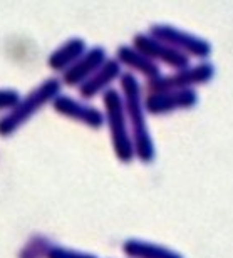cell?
Returning a JSON list of instances; mask_svg holds the SVG:
<instances>
[{
	"label": "cell",
	"instance_id": "cell-9",
	"mask_svg": "<svg viewBox=\"0 0 233 258\" xmlns=\"http://www.w3.org/2000/svg\"><path fill=\"white\" fill-rule=\"evenodd\" d=\"M124 253L131 258H183L174 251L163 248L156 243H148V241L129 240L123 246Z\"/></svg>",
	"mask_w": 233,
	"mask_h": 258
},
{
	"label": "cell",
	"instance_id": "cell-1",
	"mask_svg": "<svg viewBox=\"0 0 233 258\" xmlns=\"http://www.w3.org/2000/svg\"><path fill=\"white\" fill-rule=\"evenodd\" d=\"M121 87L124 92L123 107L124 112L129 116V124H131V141L133 151L138 154V158L144 163L153 161L154 158V144L149 136L146 121H144V112L141 106V89L133 74L121 76Z\"/></svg>",
	"mask_w": 233,
	"mask_h": 258
},
{
	"label": "cell",
	"instance_id": "cell-5",
	"mask_svg": "<svg viewBox=\"0 0 233 258\" xmlns=\"http://www.w3.org/2000/svg\"><path fill=\"white\" fill-rule=\"evenodd\" d=\"M139 54H143L148 59H158L166 66L173 67V69L183 71L188 67L190 59L185 54L178 52V50L171 49L166 44L158 42L156 39L149 37V35H136L134 37V47Z\"/></svg>",
	"mask_w": 233,
	"mask_h": 258
},
{
	"label": "cell",
	"instance_id": "cell-11",
	"mask_svg": "<svg viewBox=\"0 0 233 258\" xmlns=\"http://www.w3.org/2000/svg\"><path fill=\"white\" fill-rule=\"evenodd\" d=\"M57 107L62 112L86 122V124L91 127H101L102 122H104V117H102L99 111L92 109V107H86L71 99H62L61 102H57Z\"/></svg>",
	"mask_w": 233,
	"mask_h": 258
},
{
	"label": "cell",
	"instance_id": "cell-13",
	"mask_svg": "<svg viewBox=\"0 0 233 258\" xmlns=\"http://www.w3.org/2000/svg\"><path fill=\"white\" fill-rule=\"evenodd\" d=\"M54 258H96V256H91V255H79V253H69V251H59L55 253Z\"/></svg>",
	"mask_w": 233,
	"mask_h": 258
},
{
	"label": "cell",
	"instance_id": "cell-12",
	"mask_svg": "<svg viewBox=\"0 0 233 258\" xmlns=\"http://www.w3.org/2000/svg\"><path fill=\"white\" fill-rule=\"evenodd\" d=\"M82 52H84V42H82V40H72V42L66 45V49H62L61 52L55 55L54 64L64 66L67 62H71V60H74L76 57H79Z\"/></svg>",
	"mask_w": 233,
	"mask_h": 258
},
{
	"label": "cell",
	"instance_id": "cell-3",
	"mask_svg": "<svg viewBox=\"0 0 233 258\" xmlns=\"http://www.w3.org/2000/svg\"><path fill=\"white\" fill-rule=\"evenodd\" d=\"M213 77V66L211 64H200L193 69H183L178 71L173 76L168 77H156L148 82V92H166V91H180V89H190L195 84H205Z\"/></svg>",
	"mask_w": 233,
	"mask_h": 258
},
{
	"label": "cell",
	"instance_id": "cell-4",
	"mask_svg": "<svg viewBox=\"0 0 233 258\" xmlns=\"http://www.w3.org/2000/svg\"><path fill=\"white\" fill-rule=\"evenodd\" d=\"M149 37L156 39L158 42L166 44L171 49L178 50V52L191 54L195 57H206L210 54V44L205 42L195 35H191L183 30H178L169 25H154L151 29V35Z\"/></svg>",
	"mask_w": 233,
	"mask_h": 258
},
{
	"label": "cell",
	"instance_id": "cell-8",
	"mask_svg": "<svg viewBox=\"0 0 233 258\" xmlns=\"http://www.w3.org/2000/svg\"><path fill=\"white\" fill-rule=\"evenodd\" d=\"M118 60L123 64H126L128 67H131V69L139 71L143 76L149 77V79H156V77H159L158 64L153 62L151 59L144 57L143 54H139L138 50L133 47H126V45L119 47L118 49Z\"/></svg>",
	"mask_w": 233,
	"mask_h": 258
},
{
	"label": "cell",
	"instance_id": "cell-10",
	"mask_svg": "<svg viewBox=\"0 0 233 258\" xmlns=\"http://www.w3.org/2000/svg\"><path fill=\"white\" fill-rule=\"evenodd\" d=\"M104 62H106L104 49L96 47V49H92L91 52L74 67V69H71V72L67 74L66 79H67V82H71V84H72V82H79V81L84 79V77L91 76L92 72L99 69V67Z\"/></svg>",
	"mask_w": 233,
	"mask_h": 258
},
{
	"label": "cell",
	"instance_id": "cell-6",
	"mask_svg": "<svg viewBox=\"0 0 233 258\" xmlns=\"http://www.w3.org/2000/svg\"><path fill=\"white\" fill-rule=\"evenodd\" d=\"M196 92L193 89H180V91H166L154 92L146 97L144 107L151 114H164L176 109H186L196 104Z\"/></svg>",
	"mask_w": 233,
	"mask_h": 258
},
{
	"label": "cell",
	"instance_id": "cell-7",
	"mask_svg": "<svg viewBox=\"0 0 233 258\" xmlns=\"http://www.w3.org/2000/svg\"><path fill=\"white\" fill-rule=\"evenodd\" d=\"M119 72H121V67H119L118 60H106V62L99 67V71H97L96 74L92 76L84 86H82L81 94L84 97L96 96L97 92L104 91L106 87L116 79V77L119 76Z\"/></svg>",
	"mask_w": 233,
	"mask_h": 258
},
{
	"label": "cell",
	"instance_id": "cell-2",
	"mask_svg": "<svg viewBox=\"0 0 233 258\" xmlns=\"http://www.w3.org/2000/svg\"><path fill=\"white\" fill-rule=\"evenodd\" d=\"M104 107H106V117L107 122H109L111 139H112L116 156L123 163H129L134 156L133 141L126 126V112H124L123 107V97L119 96L118 91L114 89L106 91Z\"/></svg>",
	"mask_w": 233,
	"mask_h": 258
}]
</instances>
